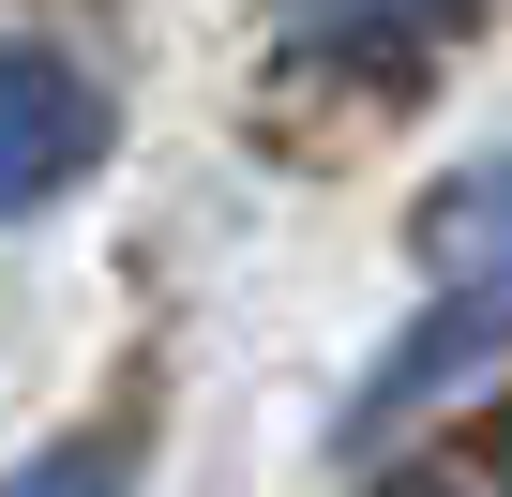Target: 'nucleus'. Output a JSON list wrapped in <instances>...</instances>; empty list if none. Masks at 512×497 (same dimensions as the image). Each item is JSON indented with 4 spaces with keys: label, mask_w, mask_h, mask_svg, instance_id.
Instances as JSON below:
<instances>
[{
    "label": "nucleus",
    "mask_w": 512,
    "mask_h": 497,
    "mask_svg": "<svg viewBox=\"0 0 512 497\" xmlns=\"http://www.w3.org/2000/svg\"><path fill=\"white\" fill-rule=\"evenodd\" d=\"M76 151H91V121H76L61 91H0V196L46 181V166H76Z\"/></svg>",
    "instance_id": "nucleus-1"
},
{
    "label": "nucleus",
    "mask_w": 512,
    "mask_h": 497,
    "mask_svg": "<svg viewBox=\"0 0 512 497\" xmlns=\"http://www.w3.org/2000/svg\"><path fill=\"white\" fill-rule=\"evenodd\" d=\"M0 497H136V467H121L106 437H76V452H31V467L0 482Z\"/></svg>",
    "instance_id": "nucleus-2"
}]
</instances>
